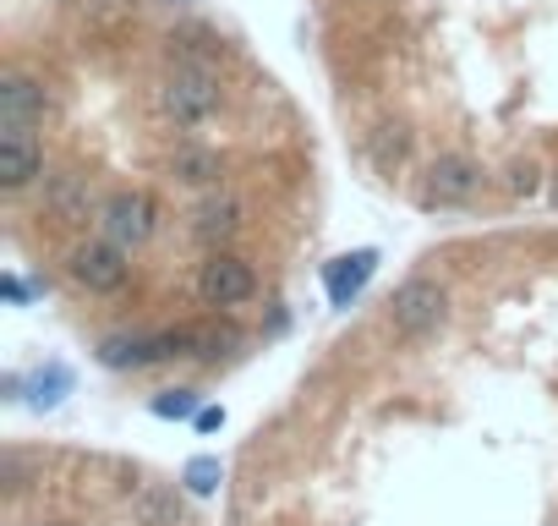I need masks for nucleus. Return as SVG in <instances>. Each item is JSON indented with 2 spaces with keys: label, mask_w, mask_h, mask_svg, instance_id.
I'll use <instances>...</instances> for the list:
<instances>
[{
  "label": "nucleus",
  "mask_w": 558,
  "mask_h": 526,
  "mask_svg": "<svg viewBox=\"0 0 558 526\" xmlns=\"http://www.w3.org/2000/svg\"><path fill=\"white\" fill-rule=\"evenodd\" d=\"M159 110H165V121H175V127H203V121H214V116H219V77H214V67H186V61H175V72L159 83Z\"/></svg>",
  "instance_id": "f257e3e1"
},
{
  "label": "nucleus",
  "mask_w": 558,
  "mask_h": 526,
  "mask_svg": "<svg viewBox=\"0 0 558 526\" xmlns=\"http://www.w3.org/2000/svg\"><path fill=\"white\" fill-rule=\"evenodd\" d=\"M45 88L28 72H7L0 77V132H34L45 121Z\"/></svg>",
  "instance_id": "0eeeda50"
},
{
  "label": "nucleus",
  "mask_w": 558,
  "mask_h": 526,
  "mask_svg": "<svg viewBox=\"0 0 558 526\" xmlns=\"http://www.w3.org/2000/svg\"><path fill=\"white\" fill-rule=\"evenodd\" d=\"M509 192H536V165H514L509 170Z\"/></svg>",
  "instance_id": "412c9836"
},
{
  "label": "nucleus",
  "mask_w": 558,
  "mask_h": 526,
  "mask_svg": "<svg viewBox=\"0 0 558 526\" xmlns=\"http://www.w3.org/2000/svg\"><path fill=\"white\" fill-rule=\"evenodd\" d=\"M72 368L66 362H45L34 373H7V401H28L34 411H56L72 395Z\"/></svg>",
  "instance_id": "1a4fd4ad"
},
{
  "label": "nucleus",
  "mask_w": 558,
  "mask_h": 526,
  "mask_svg": "<svg viewBox=\"0 0 558 526\" xmlns=\"http://www.w3.org/2000/svg\"><path fill=\"white\" fill-rule=\"evenodd\" d=\"M235 230H241V203H235V198L214 192V198L197 203V214H192V236H197L203 247H225Z\"/></svg>",
  "instance_id": "ddd939ff"
},
{
  "label": "nucleus",
  "mask_w": 558,
  "mask_h": 526,
  "mask_svg": "<svg viewBox=\"0 0 558 526\" xmlns=\"http://www.w3.org/2000/svg\"><path fill=\"white\" fill-rule=\"evenodd\" d=\"M373 275H378V247H356V252L335 258L329 270H324V291H329L335 308H351V302L367 291Z\"/></svg>",
  "instance_id": "9d476101"
},
{
  "label": "nucleus",
  "mask_w": 558,
  "mask_h": 526,
  "mask_svg": "<svg viewBox=\"0 0 558 526\" xmlns=\"http://www.w3.org/2000/svg\"><path fill=\"white\" fill-rule=\"evenodd\" d=\"M553 198H558V181H553Z\"/></svg>",
  "instance_id": "5701e85b"
},
{
  "label": "nucleus",
  "mask_w": 558,
  "mask_h": 526,
  "mask_svg": "<svg viewBox=\"0 0 558 526\" xmlns=\"http://www.w3.org/2000/svg\"><path fill=\"white\" fill-rule=\"evenodd\" d=\"M482 192V165L471 154H438L427 165V203H465Z\"/></svg>",
  "instance_id": "6e6552de"
},
{
  "label": "nucleus",
  "mask_w": 558,
  "mask_h": 526,
  "mask_svg": "<svg viewBox=\"0 0 558 526\" xmlns=\"http://www.w3.org/2000/svg\"><path fill=\"white\" fill-rule=\"evenodd\" d=\"M45 176V148L34 143V132H0V187L23 192Z\"/></svg>",
  "instance_id": "9b49d317"
},
{
  "label": "nucleus",
  "mask_w": 558,
  "mask_h": 526,
  "mask_svg": "<svg viewBox=\"0 0 558 526\" xmlns=\"http://www.w3.org/2000/svg\"><path fill=\"white\" fill-rule=\"evenodd\" d=\"M405 154H411V132H405V127H384L378 143H373V159L389 170V165H400Z\"/></svg>",
  "instance_id": "6ab92c4d"
},
{
  "label": "nucleus",
  "mask_w": 558,
  "mask_h": 526,
  "mask_svg": "<svg viewBox=\"0 0 558 526\" xmlns=\"http://www.w3.org/2000/svg\"><path fill=\"white\" fill-rule=\"evenodd\" d=\"M181 488H186L192 499H214V493L225 488V461H219V455H192V461L181 466Z\"/></svg>",
  "instance_id": "f3484780"
},
{
  "label": "nucleus",
  "mask_w": 558,
  "mask_h": 526,
  "mask_svg": "<svg viewBox=\"0 0 558 526\" xmlns=\"http://www.w3.org/2000/svg\"><path fill=\"white\" fill-rule=\"evenodd\" d=\"M99 225H105L110 241H121V247L132 252V247L154 241V230H159V203H154V192H143V187L110 192L105 208H99Z\"/></svg>",
  "instance_id": "39448f33"
},
{
  "label": "nucleus",
  "mask_w": 558,
  "mask_h": 526,
  "mask_svg": "<svg viewBox=\"0 0 558 526\" xmlns=\"http://www.w3.org/2000/svg\"><path fill=\"white\" fill-rule=\"evenodd\" d=\"M34 291H39V286H34V280H23V275H7V280H0V297H7L12 308H28V302H34Z\"/></svg>",
  "instance_id": "aec40b11"
},
{
  "label": "nucleus",
  "mask_w": 558,
  "mask_h": 526,
  "mask_svg": "<svg viewBox=\"0 0 558 526\" xmlns=\"http://www.w3.org/2000/svg\"><path fill=\"white\" fill-rule=\"evenodd\" d=\"M197 297L208 302V308H241V302H252L257 297V270L246 258H235V252H208V263L197 270Z\"/></svg>",
  "instance_id": "423d86ee"
},
{
  "label": "nucleus",
  "mask_w": 558,
  "mask_h": 526,
  "mask_svg": "<svg viewBox=\"0 0 558 526\" xmlns=\"http://www.w3.org/2000/svg\"><path fill=\"white\" fill-rule=\"evenodd\" d=\"M170 176H175L181 187H219V176H225V159H219L214 148L181 143V148L170 154Z\"/></svg>",
  "instance_id": "4468645a"
},
{
  "label": "nucleus",
  "mask_w": 558,
  "mask_h": 526,
  "mask_svg": "<svg viewBox=\"0 0 558 526\" xmlns=\"http://www.w3.org/2000/svg\"><path fill=\"white\" fill-rule=\"evenodd\" d=\"M45 203H50V214L56 219H66V225H83V219H99V198H94V181L83 176V170H66V176H50V187H45Z\"/></svg>",
  "instance_id": "f8f14e48"
},
{
  "label": "nucleus",
  "mask_w": 558,
  "mask_h": 526,
  "mask_svg": "<svg viewBox=\"0 0 558 526\" xmlns=\"http://www.w3.org/2000/svg\"><path fill=\"white\" fill-rule=\"evenodd\" d=\"M66 275L88 291V297H116L126 280H132V263H126V247L99 236V241H77L66 252Z\"/></svg>",
  "instance_id": "7ed1b4c3"
},
{
  "label": "nucleus",
  "mask_w": 558,
  "mask_h": 526,
  "mask_svg": "<svg viewBox=\"0 0 558 526\" xmlns=\"http://www.w3.org/2000/svg\"><path fill=\"white\" fill-rule=\"evenodd\" d=\"M197 335L192 330H165V335H105L99 340V368L110 373H137V368H154L165 357H197Z\"/></svg>",
  "instance_id": "f03ea898"
},
{
  "label": "nucleus",
  "mask_w": 558,
  "mask_h": 526,
  "mask_svg": "<svg viewBox=\"0 0 558 526\" xmlns=\"http://www.w3.org/2000/svg\"><path fill=\"white\" fill-rule=\"evenodd\" d=\"M444 308H449L444 286L427 280V275H411V280L389 297V324H395L400 340H422V335H433V330L444 324Z\"/></svg>",
  "instance_id": "20e7f679"
},
{
  "label": "nucleus",
  "mask_w": 558,
  "mask_h": 526,
  "mask_svg": "<svg viewBox=\"0 0 558 526\" xmlns=\"http://www.w3.org/2000/svg\"><path fill=\"white\" fill-rule=\"evenodd\" d=\"M148 411H154L159 422H192V417L203 411V395H197L192 384H175V390H154Z\"/></svg>",
  "instance_id": "dca6fc26"
},
{
  "label": "nucleus",
  "mask_w": 558,
  "mask_h": 526,
  "mask_svg": "<svg viewBox=\"0 0 558 526\" xmlns=\"http://www.w3.org/2000/svg\"><path fill=\"white\" fill-rule=\"evenodd\" d=\"M192 422H197V433H214V428H225V406H203Z\"/></svg>",
  "instance_id": "4be33fe9"
},
{
  "label": "nucleus",
  "mask_w": 558,
  "mask_h": 526,
  "mask_svg": "<svg viewBox=\"0 0 558 526\" xmlns=\"http://www.w3.org/2000/svg\"><path fill=\"white\" fill-rule=\"evenodd\" d=\"M170 50H175V61H186V67H214V61L225 56L208 28H181V34H170Z\"/></svg>",
  "instance_id": "a211bd4d"
},
{
  "label": "nucleus",
  "mask_w": 558,
  "mask_h": 526,
  "mask_svg": "<svg viewBox=\"0 0 558 526\" xmlns=\"http://www.w3.org/2000/svg\"><path fill=\"white\" fill-rule=\"evenodd\" d=\"M132 526H181V499L170 488H137L132 493Z\"/></svg>",
  "instance_id": "2eb2a0df"
}]
</instances>
